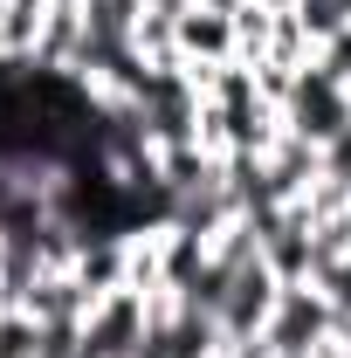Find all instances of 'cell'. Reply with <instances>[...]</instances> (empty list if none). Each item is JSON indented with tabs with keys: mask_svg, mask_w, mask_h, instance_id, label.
Masks as SVG:
<instances>
[{
	"mask_svg": "<svg viewBox=\"0 0 351 358\" xmlns=\"http://www.w3.org/2000/svg\"><path fill=\"white\" fill-rule=\"evenodd\" d=\"M282 124L296 138H310V145H338V138L351 131V90L331 76V69H317L310 62L303 76H296V90H289V103H282Z\"/></svg>",
	"mask_w": 351,
	"mask_h": 358,
	"instance_id": "6da1fadb",
	"label": "cell"
},
{
	"mask_svg": "<svg viewBox=\"0 0 351 358\" xmlns=\"http://www.w3.org/2000/svg\"><path fill=\"white\" fill-rule=\"evenodd\" d=\"M145 338H152V324H145V289H110V296H96L89 317L76 324V352L83 358H138Z\"/></svg>",
	"mask_w": 351,
	"mask_h": 358,
	"instance_id": "7a4b0ae2",
	"label": "cell"
},
{
	"mask_svg": "<svg viewBox=\"0 0 351 358\" xmlns=\"http://www.w3.org/2000/svg\"><path fill=\"white\" fill-rule=\"evenodd\" d=\"M331 324H338V310L324 303L317 282H282V296H275V310L262 324V345L268 352H310L317 358V345L331 338Z\"/></svg>",
	"mask_w": 351,
	"mask_h": 358,
	"instance_id": "3957f363",
	"label": "cell"
},
{
	"mask_svg": "<svg viewBox=\"0 0 351 358\" xmlns=\"http://www.w3.org/2000/svg\"><path fill=\"white\" fill-rule=\"evenodd\" d=\"M179 62H234V14L193 0L179 14Z\"/></svg>",
	"mask_w": 351,
	"mask_h": 358,
	"instance_id": "277c9868",
	"label": "cell"
},
{
	"mask_svg": "<svg viewBox=\"0 0 351 358\" xmlns=\"http://www.w3.org/2000/svg\"><path fill=\"white\" fill-rule=\"evenodd\" d=\"M42 338H48V331L21 310V303L0 310V358H42Z\"/></svg>",
	"mask_w": 351,
	"mask_h": 358,
	"instance_id": "5b68a950",
	"label": "cell"
},
{
	"mask_svg": "<svg viewBox=\"0 0 351 358\" xmlns=\"http://www.w3.org/2000/svg\"><path fill=\"white\" fill-rule=\"evenodd\" d=\"M310 241H317V268L338 262V255H351V200L338 207V214H324V221L310 227Z\"/></svg>",
	"mask_w": 351,
	"mask_h": 358,
	"instance_id": "8992f818",
	"label": "cell"
},
{
	"mask_svg": "<svg viewBox=\"0 0 351 358\" xmlns=\"http://www.w3.org/2000/svg\"><path fill=\"white\" fill-rule=\"evenodd\" d=\"M310 282L324 289V303H331L338 317H351V255H338V262H324L317 275H310Z\"/></svg>",
	"mask_w": 351,
	"mask_h": 358,
	"instance_id": "52a82bcc",
	"label": "cell"
},
{
	"mask_svg": "<svg viewBox=\"0 0 351 358\" xmlns=\"http://www.w3.org/2000/svg\"><path fill=\"white\" fill-rule=\"evenodd\" d=\"M317 69H331V76H338V83L351 90V28H338L331 42L317 48Z\"/></svg>",
	"mask_w": 351,
	"mask_h": 358,
	"instance_id": "ba28073f",
	"label": "cell"
},
{
	"mask_svg": "<svg viewBox=\"0 0 351 358\" xmlns=\"http://www.w3.org/2000/svg\"><path fill=\"white\" fill-rule=\"evenodd\" d=\"M338 7H345V21H351V0H338Z\"/></svg>",
	"mask_w": 351,
	"mask_h": 358,
	"instance_id": "9c48e42d",
	"label": "cell"
}]
</instances>
